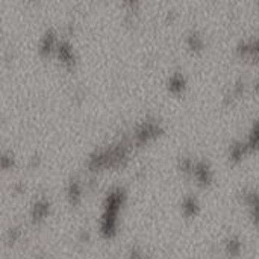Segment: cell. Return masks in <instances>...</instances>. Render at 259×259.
<instances>
[{"instance_id":"obj_1","label":"cell","mask_w":259,"mask_h":259,"mask_svg":"<svg viewBox=\"0 0 259 259\" xmlns=\"http://www.w3.org/2000/svg\"><path fill=\"white\" fill-rule=\"evenodd\" d=\"M132 147L134 144L131 138H121L111 144L99 146L88 153L85 167L91 173L124 168L129 164Z\"/></svg>"},{"instance_id":"obj_2","label":"cell","mask_w":259,"mask_h":259,"mask_svg":"<svg viewBox=\"0 0 259 259\" xmlns=\"http://www.w3.org/2000/svg\"><path fill=\"white\" fill-rule=\"evenodd\" d=\"M127 202V190L123 185H112L103 196L102 212L99 217L97 231L102 238L114 240L118 235L120 212Z\"/></svg>"},{"instance_id":"obj_3","label":"cell","mask_w":259,"mask_h":259,"mask_svg":"<svg viewBox=\"0 0 259 259\" xmlns=\"http://www.w3.org/2000/svg\"><path fill=\"white\" fill-rule=\"evenodd\" d=\"M165 134V124L156 115H147L140 120L131 134V141L134 147H144L149 143L161 138Z\"/></svg>"},{"instance_id":"obj_4","label":"cell","mask_w":259,"mask_h":259,"mask_svg":"<svg viewBox=\"0 0 259 259\" xmlns=\"http://www.w3.org/2000/svg\"><path fill=\"white\" fill-rule=\"evenodd\" d=\"M55 58L59 61V64L65 70H68V71H74L76 70L79 58H77L76 49H74L73 42L70 41V38L61 36V39L58 42V47H56V52H55Z\"/></svg>"},{"instance_id":"obj_5","label":"cell","mask_w":259,"mask_h":259,"mask_svg":"<svg viewBox=\"0 0 259 259\" xmlns=\"http://www.w3.org/2000/svg\"><path fill=\"white\" fill-rule=\"evenodd\" d=\"M200 188H209L214 184L215 173L212 164L206 158H197L194 159V167L190 176Z\"/></svg>"},{"instance_id":"obj_6","label":"cell","mask_w":259,"mask_h":259,"mask_svg":"<svg viewBox=\"0 0 259 259\" xmlns=\"http://www.w3.org/2000/svg\"><path fill=\"white\" fill-rule=\"evenodd\" d=\"M235 53L243 61L252 64L259 62V33L249 38H241L235 46Z\"/></svg>"},{"instance_id":"obj_7","label":"cell","mask_w":259,"mask_h":259,"mask_svg":"<svg viewBox=\"0 0 259 259\" xmlns=\"http://www.w3.org/2000/svg\"><path fill=\"white\" fill-rule=\"evenodd\" d=\"M238 196L247 208L252 225L259 228V187H244Z\"/></svg>"},{"instance_id":"obj_8","label":"cell","mask_w":259,"mask_h":259,"mask_svg":"<svg viewBox=\"0 0 259 259\" xmlns=\"http://www.w3.org/2000/svg\"><path fill=\"white\" fill-rule=\"evenodd\" d=\"M61 36L59 33L56 32L55 27H47L39 39H38V55L41 58H50V56H55V52H56V47H58V42H59Z\"/></svg>"},{"instance_id":"obj_9","label":"cell","mask_w":259,"mask_h":259,"mask_svg":"<svg viewBox=\"0 0 259 259\" xmlns=\"http://www.w3.org/2000/svg\"><path fill=\"white\" fill-rule=\"evenodd\" d=\"M52 208H53L52 200L47 196H38L36 199H33V202L30 203V208H29L30 222L33 225L42 223L44 220L49 219V215L52 212Z\"/></svg>"},{"instance_id":"obj_10","label":"cell","mask_w":259,"mask_h":259,"mask_svg":"<svg viewBox=\"0 0 259 259\" xmlns=\"http://www.w3.org/2000/svg\"><path fill=\"white\" fill-rule=\"evenodd\" d=\"M246 91H247V82H246V79L243 76L235 77L229 83V87L226 88V91L223 94V105L225 106H234L235 103H238L244 97Z\"/></svg>"},{"instance_id":"obj_11","label":"cell","mask_w":259,"mask_h":259,"mask_svg":"<svg viewBox=\"0 0 259 259\" xmlns=\"http://www.w3.org/2000/svg\"><path fill=\"white\" fill-rule=\"evenodd\" d=\"M85 185L79 176H71L65 185V199L71 208H77L83 200Z\"/></svg>"},{"instance_id":"obj_12","label":"cell","mask_w":259,"mask_h":259,"mask_svg":"<svg viewBox=\"0 0 259 259\" xmlns=\"http://www.w3.org/2000/svg\"><path fill=\"white\" fill-rule=\"evenodd\" d=\"M250 155L243 138H235L228 146V159L231 164H240Z\"/></svg>"},{"instance_id":"obj_13","label":"cell","mask_w":259,"mask_h":259,"mask_svg":"<svg viewBox=\"0 0 259 259\" xmlns=\"http://www.w3.org/2000/svg\"><path fill=\"white\" fill-rule=\"evenodd\" d=\"M165 85H167V90H168L171 94L181 96V94H184L185 90L188 88V79H187V76H185L184 71L175 70V71H171V73L168 74Z\"/></svg>"},{"instance_id":"obj_14","label":"cell","mask_w":259,"mask_h":259,"mask_svg":"<svg viewBox=\"0 0 259 259\" xmlns=\"http://www.w3.org/2000/svg\"><path fill=\"white\" fill-rule=\"evenodd\" d=\"M185 46L191 53L199 55L206 49V38L199 29H191L185 35Z\"/></svg>"},{"instance_id":"obj_15","label":"cell","mask_w":259,"mask_h":259,"mask_svg":"<svg viewBox=\"0 0 259 259\" xmlns=\"http://www.w3.org/2000/svg\"><path fill=\"white\" fill-rule=\"evenodd\" d=\"M200 202L194 194H185L181 200V212L185 219H196L200 212Z\"/></svg>"},{"instance_id":"obj_16","label":"cell","mask_w":259,"mask_h":259,"mask_svg":"<svg viewBox=\"0 0 259 259\" xmlns=\"http://www.w3.org/2000/svg\"><path fill=\"white\" fill-rule=\"evenodd\" d=\"M121 8L124 11L123 12V23L126 26H135L138 21V17H140L141 3L137 0H126L121 3Z\"/></svg>"},{"instance_id":"obj_17","label":"cell","mask_w":259,"mask_h":259,"mask_svg":"<svg viewBox=\"0 0 259 259\" xmlns=\"http://www.w3.org/2000/svg\"><path fill=\"white\" fill-rule=\"evenodd\" d=\"M243 249H244V244L238 235H231L223 243V252L229 259L240 258L243 255Z\"/></svg>"},{"instance_id":"obj_18","label":"cell","mask_w":259,"mask_h":259,"mask_svg":"<svg viewBox=\"0 0 259 259\" xmlns=\"http://www.w3.org/2000/svg\"><path fill=\"white\" fill-rule=\"evenodd\" d=\"M250 155L252 153H258L259 152V118H255L246 134V137L243 138Z\"/></svg>"},{"instance_id":"obj_19","label":"cell","mask_w":259,"mask_h":259,"mask_svg":"<svg viewBox=\"0 0 259 259\" xmlns=\"http://www.w3.org/2000/svg\"><path fill=\"white\" fill-rule=\"evenodd\" d=\"M176 167L178 170L185 175V176H191V171H193V167H194V158L188 156V155H181L178 159H176Z\"/></svg>"},{"instance_id":"obj_20","label":"cell","mask_w":259,"mask_h":259,"mask_svg":"<svg viewBox=\"0 0 259 259\" xmlns=\"http://www.w3.org/2000/svg\"><path fill=\"white\" fill-rule=\"evenodd\" d=\"M17 165V158L15 153L11 150H3L2 156H0V167L3 170H12Z\"/></svg>"},{"instance_id":"obj_21","label":"cell","mask_w":259,"mask_h":259,"mask_svg":"<svg viewBox=\"0 0 259 259\" xmlns=\"http://www.w3.org/2000/svg\"><path fill=\"white\" fill-rule=\"evenodd\" d=\"M23 232H21V228L20 226H14L8 231V243L9 244H15L20 238H21Z\"/></svg>"},{"instance_id":"obj_22","label":"cell","mask_w":259,"mask_h":259,"mask_svg":"<svg viewBox=\"0 0 259 259\" xmlns=\"http://www.w3.org/2000/svg\"><path fill=\"white\" fill-rule=\"evenodd\" d=\"M129 259H146V253L140 247H132L129 250Z\"/></svg>"},{"instance_id":"obj_23","label":"cell","mask_w":259,"mask_h":259,"mask_svg":"<svg viewBox=\"0 0 259 259\" xmlns=\"http://www.w3.org/2000/svg\"><path fill=\"white\" fill-rule=\"evenodd\" d=\"M39 164H41V156H39L38 153H33V155L29 158V161H27V165H29L30 168H36V167H39Z\"/></svg>"},{"instance_id":"obj_24","label":"cell","mask_w":259,"mask_h":259,"mask_svg":"<svg viewBox=\"0 0 259 259\" xmlns=\"http://www.w3.org/2000/svg\"><path fill=\"white\" fill-rule=\"evenodd\" d=\"M12 191L14 193H17V194H21V193H24L26 191V187L23 185V182H15L14 185H12Z\"/></svg>"},{"instance_id":"obj_25","label":"cell","mask_w":259,"mask_h":259,"mask_svg":"<svg viewBox=\"0 0 259 259\" xmlns=\"http://www.w3.org/2000/svg\"><path fill=\"white\" fill-rule=\"evenodd\" d=\"M175 17H176V12H175V11H168V12H167V20L173 21V20H175Z\"/></svg>"},{"instance_id":"obj_26","label":"cell","mask_w":259,"mask_h":259,"mask_svg":"<svg viewBox=\"0 0 259 259\" xmlns=\"http://www.w3.org/2000/svg\"><path fill=\"white\" fill-rule=\"evenodd\" d=\"M255 91H256V94L259 96V79L255 82Z\"/></svg>"},{"instance_id":"obj_27","label":"cell","mask_w":259,"mask_h":259,"mask_svg":"<svg viewBox=\"0 0 259 259\" xmlns=\"http://www.w3.org/2000/svg\"><path fill=\"white\" fill-rule=\"evenodd\" d=\"M258 5H259V3H258Z\"/></svg>"}]
</instances>
